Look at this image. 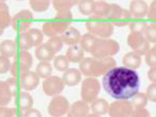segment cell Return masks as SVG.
Masks as SVG:
<instances>
[{
	"instance_id": "6da1fadb",
	"label": "cell",
	"mask_w": 156,
	"mask_h": 117,
	"mask_svg": "<svg viewBox=\"0 0 156 117\" xmlns=\"http://www.w3.org/2000/svg\"><path fill=\"white\" fill-rule=\"evenodd\" d=\"M102 87L114 99L128 100L139 92L140 78L135 70L116 66L104 75Z\"/></svg>"
},
{
	"instance_id": "7a4b0ae2",
	"label": "cell",
	"mask_w": 156,
	"mask_h": 117,
	"mask_svg": "<svg viewBox=\"0 0 156 117\" xmlns=\"http://www.w3.org/2000/svg\"><path fill=\"white\" fill-rule=\"evenodd\" d=\"M116 68V60L112 57L98 59L95 57H86L80 62L79 70L87 77L102 76L110 70Z\"/></svg>"
},
{
	"instance_id": "3957f363",
	"label": "cell",
	"mask_w": 156,
	"mask_h": 117,
	"mask_svg": "<svg viewBox=\"0 0 156 117\" xmlns=\"http://www.w3.org/2000/svg\"><path fill=\"white\" fill-rule=\"evenodd\" d=\"M120 50V45L114 39H102L98 38L96 45L94 48V51L92 52V57H95L98 59L110 58L116 55Z\"/></svg>"
},
{
	"instance_id": "277c9868",
	"label": "cell",
	"mask_w": 156,
	"mask_h": 117,
	"mask_svg": "<svg viewBox=\"0 0 156 117\" xmlns=\"http://www.w3.org/2000/svg\"><path fill=\"white\" fill-rule=\"evenodd\" d=\"M100 92V82L95 77H87L81 83V100L92 104L98 98Z\"/></svg>"
},
{
	"instance_id": "5b68a950",
	"label": "cell",
	"mask_w": 156,
	"mask_h": 117,
	"mask_svg": "<svg viewBox=\"0 0 156 117\" xmlns=\"http://www.w3.org/2000/svg\"><path fill=\"white\" fill-rule=\"evenodd\" d=\"M86 29L92 35L102 39L111 37L114 31V27L111 22L98 21V20H89L86 22Z\"/></svg>"
},
{
	"instance_id": "8992f818",
	"label": "cell",
	"mask_w": 156,
	"mask_h": 117,
	"mask_svg": "<svg viewBox=\"0 0 156 117\" xmlns=\"http://www.w3.org/2000/svg\"><path fill=\"white\" fill-rule=\"evenodd\" d=\"M128 45L133 50V52L138 53L140 56L144 55L150 50V42L144 37L141 32H130L127 38Z\"/></svg>"
},
{
	"instance_id": "52a82bcc",
	"label": "cell",
	"mask_w": 156,
	"mask_h": 117,
	"mask_svg": "<svg viewBox=\"0 0 156 117\" xmlns=\"http://www.w3.org/2000/svg\"><path fill=\"white\" fill-rule=\"evenodd\" d=\"M108 18L111 21L113 27H127L131 24V14L128 10L120 8L118 4H111V10H110Z\"/></svg>"
},
{
	"instance_id": "ba28073f",
	"label": "cell",
	"mask_w": 156,
	"mask_h": 117,
	"mask_svg": "<svg viewBox=\"0 0 156 117\" xmlns=\"http://www.w3.org/2000/svg\"><path fill=\"white\" fill-rule=\"evenodd\" d=\"M33 13L30 10H21L13 16L11 27H13V30L19 33H24L30 30V27L32 26V22H33Z\"/></svg>"
},
{
	"instance_id": "9c48e42d",
	"label": "cell",
	"mask_w": 156,
	"mask_h": 117,
	"mask_svg": "<svg viewBox=\"0 0 156 117\" xmlns=\"http://www.w3.org/2000/svg\"><path fill=\"white\" fill-rule=\"evenodd\" d=\"M70 102L65 96L57 95L51 99L48 107V112L51 115V117H61L65 114H68L70 110Z\"/></svg>"
},
{
	"instance_id": "30bf717a",
	"label": "cell",
	"mask_w": 156,
	"mask_h": 117,
	"mask_svg": "<svg viewBox=\"0 0 156 117\" xmlns=\"http://www.w3.org/2000/svg\"><path fill=\"white\" fill-rule=\"evenodd\" d=\"M66 84L63 82L62 78L58 76H50L49 78L43 80L42 82V90L43 93L47 96H57L63 91Z\"/></svg>"
},
{
	"instance_id": "8fae6325",
	"label": "cell",
	"mask_w": 156,
	"mask_h": 117,
	"mask_svg": "<svg viewBox=\"0 0 156 117\" xmlns=\"http://www.w3.org/2000/svg\"><path fill=\"white\" fill-rule=\"evenodd\" d=\"M134 108L129 100H115L109 107L110 117H130Z\"/></svg>"
},
{
	"instance_id": "7c38bea8",
	"label": "cell",
	"mask_w": 156,
	"mask_h": 117,
	"mask_svg": "<svg viewBox=\"0 0 156 117\" xmlns=\"http://www.w3.org/2000/svg\"><path fill=\"white\" fill-rule=\"evenodd\" d=\"M68 27H70L69 24L62 23V22L58 21L56 19L50 20L42 24V32L45 36L48 37H55V36L62 35Z\"/></svg>"
},
{
	"instance_id": "4fadbf2b",
	"label": "cell",
	"mask_w": 156,
	"mask_h": 117,
	"mask_svg": "<svg viewBox=\"0 0 156 117\" xmlns=\"http://www.w3.org/2000/svg\"><path fill=\"white\" fill-rule=\"evenodd\" d=\"M40 81V77L38 76V74L33 71H27L24 73L20 78V86L21 89H23L24 91H33L34 89H36Z\"/></svg>"
},
{
	"instance_id": "5bb4252c",
	"label": "cell",
	"mask_w": 156,
	"mask_h": 117,
	"mask_svg": "<svg viewBox=\"0 0 156 117\" xmlns=\"http://www.w3.org/2000/svg\"><path fill=\"white\" fill-rule=\"evenodd\" d=\"M91 107L83 100H77L70 107L66 117H87L90 114Z\"/></svg>"
},
{
	"instance_id": "9a60e30c",
	"label": "cell",
	"mask_w": 156,
	"mask_h": 117,
	"mask_svg": "<svg viewBox=\"0 0 156 117\" xmlns=\"http://www.w3.org/2000/svg\"><path fill=\"white\" fill-rule=\"evenodd\" d=\"M149 6L144 0H133L130 3L129 12L131 17L134 18H143L148 15Z\"/></svg>"
},
{
	"instance_id": "2e32d148",
	"label": "cell",
	"mask_w": 156,
	"mask_h": 117,
	"mask_svg": "<svg viewBox=\"0 0 156 117\" xmlns=\"http://www.w3.org/2000/svg\"><path fill=\"white\" fill-rule=\"evenodd\" d=\"M35 55L38 60H40V62H50L51 60H54V58L56 57L55 56L56 53L49 47L47 42L42 43L38 48H36Z\"/></svg>"
},
{
	"instance_id": "e0dca14e",
	"label": "cell",
	"mask_w": 156,
	"mask_h": 117,
	"mask_svg": "<svg viewBox=\"0 0 156 117\" xmlns=\"http://www.w3.org/2000/svg\"><path fill=\"white\" fill-rule=\"evenodd\" d=\"M61 39H62L65 44H68L69 47H72V45L78 44L80 42L81 36H80V32L78 31L76 27H70L61 35Z\"/></svg>"
},
{
	"instance_id": "ac0fdd59",
	"label": "cell",
	"mask_w": 156,
	"mask_h": 117,
	"mask_svg": "<svg viewBox=\"0 0 156 117\" xmlns=\"http://www.w3.org/2000/svg\"><path fill=\"white\" fill-rule=\"evenodd\" d=\"M81 76L82 73L80 72V70L77 69H69L66 70L62 75V80L65 82L66 86L69 87H75L81 81Z\"/></svg>"
},
{
	"instance_id": "d6986e66",
	"label": "cell",
	"mask_w": 156,
	"mask_h": 117,
	"mask_svg": "<svg viewBox=\"0 0 156 117\" xmlns=\"http://www.w3.org/2000/svg\"><path fill=\"white\" fill-rule=\"evenodd\" d=\"M13 17L10 14L8 4L4 1L0 2V34L3 33V31L8 27L12 24Z\"/></svg>"
},
{
	"instance_id": "ffe728a7",
	"label": "cell",
	"mask_w": 156,
	"mask_h": 117,
	"mask_svg": "<svg viewBox=\"0 0 156 117\" xmlns=\"http://www.w3.org/2000/svg\"><path fill=\"white\" fill-rule=\"evenodd\" d=\"M123 66L131 70H136L141 66V56L136 52H129L122 58Z\"/></svg>"
},
{
	"instance_id": "44dd1931",
	"label": "cell",
	"mask_w": 156,
	"mask_h": 117,
	"mask_svg": "<svg viewBox=\"0 0 156 117\" xmlns=\"http://www.w3.org/2000/svg\"><path fill=\"white\" fill-rule=\"evenodd\" d=\"M17 43L12 39H5L2 40L0 43V53L1 56L8 57V58H12L16 57L17 55Z\"/></svg>"
},
{
	"instance_id": "7402d4cb",
	"label": "cell",
	"mask_w": 156,
	"mask_h": 117,
	"mask_svg": "<svg viewBox=\"0 0 156 117\" xmlns=\"http://www.w3.org/2000/svg\"><path fill=\"white\" fill-rule=\"evenodd\" d=\"M33 105H34L33 97L27 91L20 92L19 95L16 97V107L19 110H21V111L26 112L27 110L33 108Z\"/></svg>"
},
{
	"instance_id": "603a6c76",
	"label": "cell",
	"mask_w": 156,
	"mask_h": 117,
	"mask_svg": "<svg viewBox=\"0 0 156 117\" xmlns=\"http://www.w3.org/2000/svg\"><path fill=\"white\" fill-rule=\"evenodd\" d=\"M66 58L70 60V62H81L84 58V51L80 44H75L72 47H69L66 53Z\"/></svg>"
},
{
	"instance_id": "cb8c5ba5",
	"label": "cell",
	"mask_w": 156,
	"mask_h": 117,
	"mask_svg": "<svg viewBox=\"0 0 156 117\" xmlns=\"http://www.w3.org/2000/svg\"><path fill=\"white\" fill-rule=\"evenodd\" d=\"M97 40H98V37H96V36L88 33V34H84V35L81 36L79 44H80V47L83 49L84 52H88V53H91L92 54V52L94 51V48H95Z\"/></svg>"
},
{
	"instance_id": "d4e9b609",
	"label": "cell",
	"mask_w": 156,
	"mask_h": 117,
	"mask_svg": "<svg viewBox=\"0 0 156 117\" xmlns=\"http://www.w3.org/2000/svg\"><path fill=\"white\" fill-rule=\"evenodd\" d=\"M109 102L104 98H97L91 104V111L97 115H105L109 112Z\"/></svg>"
},
{
	"instance_id": "484cf974",
	"label": "cell",
	"mask_w": 156,
	"mask_h": 117,
	"mask_svg": "<svg viewBox=\"0 0 156 117\" xmlns=\"http://www.w3.org/2000/svg\"><path fill=\"white\" fill-rule=\"evenodd\" d=\"M14 98L12 92L9 88L6 81L0 82V105L1 107H6Z\"/></svg>"
},
{
	"instance_id": "4316f807",
	"label": "cell",
	"mask_w": 156,
	"mask_h": 117,
	"mask_svg": "<svg viewBox=\"0 0 156 117\" xmlns=\"http://www.w3.org/2000/svg\"><path fill=\"white\" fill-rule=\"evenodd\" d=\"M27 33V37L30 39L32 48H38L39 45L42 44L43 41V32L38 29H30Z\"/></svg>"
},
{
	"instance_id": "83f0119b",
	"label": "cell",
	"mask_w": 156,
	"mask_h": 117,
	"mask_svg": "<svg viewBox=\"0 0 156 117\" xmlns=\"http://www.w3.org/2000/svg\"><path fill=\"white\" fill-rule=\"evenodd\" d=\"M111 10V4L105 1H95V10H94V17L96 18H108Z\"/></svg>"
},
{
	"instance_id": "f1b7e54d",
	"label": "cell",
	"mask_w": 156,
	"mask_h": 117,
	"mask_svg": "<svg viewBox=\"0 0 156 117\" xmlns=\"http://www.w3.org/2000/svg\"><path fill=\"white\" fill-rule=\"evenodd\" d=\"M79 2L76 0H54L52 4L57 12H62V11H71L73 6H75Z\"/></svg>"
},
{
	"instance_id": "f546056e",
	"label": "cell",
	"mask_w": 156,
	"mask_h": 117,
	"mask_svg": "<svg viewBox=\"0 0 156 117\" xmlns=\"http://www.w3.org/2000/svg\"><path fill=\"white\" fill-rule=\"evenodd\" d=\"M36 73L38 76L43 79H47L50 76H52L53 72V66L50 62H39L37 66H36Z\"/></svg>"
},
{
	"instance_id": "4dcf8cb0",
	"label": "cell",
	"mask_w": 156,
	"mask_h": 117,
	"mask_svg": "<svg viewBox=\"0 0 156 117\" xmlns=\"http://www.w3.org/2000/svg\"><path fill=\"white\" fill-rule=\"evenodd\" d=\"M53 66H55L57 71L65 73L66 70H69V66H70V60L66 58V55H58L54 58L53 61Z\"/></svg>"
},
{
	"instance_id": "1f68e13d",
	"label": "cell",
	"mask_w": 156,
	"mask_h": 117,
	"mask_svg": "<svg viewBox=\"0 0 156 117\" xmlns=\"http://www.w3.org/2000/svg\"><path fill=\"white\" fill-rule=\"evenodd\" d=\"M78 10L82 15L90 16L94 15V10H95V1L92 0H83L79 1L78 3Z\"/></svg>"
},
{
	"instance_id": "d6a6232c",
	"label": "cell",
	"mask_w": 156,
	"mask_h": 117,
	"mask_svg": "<svg viewBox=\"0 0 156 117\" xmlns=\"http://www.w3.org/2000/svg\"><path fill=\"white\" fill-rule=\"evenodd\" d=\"M15 60L19 61L21 65H23L27 70H30V68L33 65V57L27 51H19L17 53L15 57Z\"/></svg>"
},
{
	"instance_id": "836d02e7",
	"label": "cell",
	"mask_w": 156,
	"mask_h": 117,
	"mask_svg": "<svg viewBox=\"0 0 156 117\" xmlns=\"http://www.w3.org/2000/svg\"><path fill=\"white\" fill-rule=\"evenodd\" d=\"M148 104V97L146 93H137L135 96L131 98V105L134 109H141Z\"/></svg>"
},
{
	"instance_id": "e575fe53",
	"label": "cell",
	"mask_w": 156,
	"mask_h": 117,
	"mask_svg": "<svg viewBox=\"0 0 156 117\" xmlns=\"http://www.w3.org/2000/svg\"><path fill=\"white\" fill-rule=\"evenodd\" d=\"M52 2L49 0H31L29 2L30 6L32 8V10L35 12H45L48 9L50 8V4Z\"/></svg>"
},
{
	"instance_id": "d590c367",
	"label": "cell",
	"mask_w": 156,
	"mask_h": 117,
	"mask_svg": "<svg viewBox=\"0 0 156 117\" xmlns=\"http://www.w3.org/2000/svg\"><path fill=\"white\" fill-rule=\"evenodd\" d=\"M24 112L18 108H0V117H23Z\"/></svg>"
},
{
	"instance_id": "8d00e7d4",
	"label": "cell",
	"mask_w": 156,
	"mask_h": 117,
	"mask_svg": "<svg viewBox=\"0 0 156 117\" xmlns=\"http://www.w3.org/2000/svg\"><path fill=\"white\" fill-rule=\"evenodd\" d=\"M16 43H17V47H18V49H19V51H27V50L32 48L27 32H24V33H19V35H18V37H17V42Z\"/></svg>"
},
{
	"instance_id": "74e56055",
	"label": "cell",
	"mask_w": 156,
	"mask_h": 117,
	"mask_svg": "<svg viewBox=\"0 0 156 117\" xmlns=\"http://www.w3.org/2000/svg\"><path fill=\"white\" fill-rule=\"evenodd\" d=\"M144 35L149 42L156 43V23L147 24L146 29L144 31Z\"/></svg>"
},
{
	"instance_id": "f35d334b",
	"label": "cell",
	"mask_w": 156,
	"mask_h": 117,
	"mask_svg": "<svg viewBox=\"0 0 156 117\" xmlns=\"http://www.w3.org/2000/svg\"><path fill=\"white\" fill-rule=\"evenodd\" d=\"M6 83H8L9 88H10L11 92H12L13 96L14 97H17L20 93V89H21V86H20V82H18L17 78L15 77H11V78H8L5 80Z\"/></svg>"
},
{
	"instance_id": "ab89813d",
	"label": "cell",
	"mask_w": 156,
	"mask_h": 117,
	"mask_svg": "<svg viewBox=\"0 0 156 117\" xmlns=\"http://www.w3.org/2000/svg\"><path fill=\"white\" fill-rule=\"evenodd\" d=\"M49 47L54 51L55 53H58L61 50L63 45V41L61 39V36H55V37H51L47 41Z\"/></svg>"
},
{
	"instance_id": "60d3db41",
	"label": "cell",
	"mask_w": 156,
	"mask_h": 117,
	"mask_svg": "<svg viewBox=\"0 0 156 117\" xmlns=\"http://www.w3.org/2000/svg\"><path fill=\"white\" fill-rule=\"evenodd\" d=\"M55 19L58 21L62 22V23L69 24L70 26L73 21V14L71 11H62V12H57Z\"/></svg>"
},
{
	"instance_id": "b9f144b4",
	"label": "cell",
	"mask_w": 156,
	"mask_h": 117,
	"mask_svg": "<svg viewBox=\"0 0 156 117\" xmlns=\"http://www.w3.org/2000/svg\"><path fill=\"white\" fill-rule=\"evenodd\" d=\"M146 63L151 68L156 66V43L146 54Z\"/></svg>"
},
{
	"instance_id": "7bdbcfd3",
	"label": "cell",
	"mask_w": 156,
	"mask_h": 117,
	"mask_svg": "<svg viewBox=\"0 0 156 117\" xmlns=\"http://www.w3.org/2000/svg\"><path fill=\"white\" fill-rule=\"evenodd\" d=\"M11 68H12V63H11L10 59L8 57L0 56V73L5 74L9 71H11Z\"/></svg>"
},
{
	"instance_id": "ee69618b",
	"label": "cell",
	"mask_w": 156,
	"mask_h": 117,
	"mask_svg": "<svg viewBox=\"0 0 156 117\" xmlns=\"http://www.w3.org/2000/svg\"><path fill=\"white\" fill-rule=\"evenodd\" d=\"M147 97L148 100L152 102H156V83H151L150 86L147 88Z\"/></svg>"
},
{
	"instance_id": "f6af8a7d",
	"label": "cell",
	"mask_w": 156,
	"mask_h": 117,
	"mask_svg": "<svg viewBox=\"0 0 156 117\" xmlns=\"http://www.w3.org/2000/svg\"><path fill=\"white\" fill-rule=\"evenodd\" d=\"M147 24L148 23H146V22L137 21V22H131V24L129 27L131 29V32H141V33H144Z\"/></svg>"
},
{
	"instance_id": "bcb514c9",
	"label": "cell",
	"mask_w": 156,
	"mask_h": 117,
	"mask_svg": "<svg viewBox=\"0 0 156 117\" xmlns=\"http://www.w3.org/2000/svg\"><path fill=\"white\" fill-rule=\"evenodd\" d=\"M130 117H151L150 112L144 108L141 109H134Z\"/></svg>"
},
{
	"instance_id": "7dc6e473",
	"label": "cell",
	"mask_w": 156,
	"mask_h": 117,
	"mask_svg": "<svg viewBox=\"0 0 156 117\" xmlns=\"http://www.w3.org/2000/svg\"><path fill=\"white\" fill-rule=\"evenodd\" d=\"M148 17L150 18V19L156 20V0H154V1L151 2V4L149 5Z\"/></svg>"
},
{
	"instance_id": "c3c4849f",
	"label": "cell",
	"mask_w": 156,
	"mask_h": 117,
	"mask_svg": "<svg viewBox=\"0 0 156 117\" xmlns=\"http://www.w3.org/2000/svg\"><path fill=\"white\" fill-rule=\"evenodd\" d=\"M23 117H42V115H41V113L37 109L31 108V109L27 110V111L24 112Z\"/></svg>"
},
{
	"instance_id": "681fc988",
	"label": "cell",
	"mask_w": 156,
	"mask_h": 117,
	"mask_svg": "<svg viewBox=\"0 0 156 117\" xmlns=\"http://www.w3.org/2000/svg\"><path fill=\"white\" fill-rule=\"evenodd\" d=\"M148 78L153 83H156V66L150 68V70L148 71Z\"/></svg>"
},
{
	"instance_id": "f907efd6",
	"label": "cell",
	"mask_w": 156,
	"mask_h": 117,
	"mask_svg": "<svg viewBox=\"0 0 156 117\" xmlns=\"http://www.w3.org/2000/svg\"><path fill=\"white\" fill-rule=\"evenodd\" d=\"M87 117H100L99 115H97V114H94V113H91V114H89Z\"/></svg>"
}]
</instances>
